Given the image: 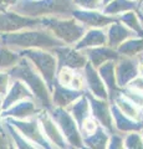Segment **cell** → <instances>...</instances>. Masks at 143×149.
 I'll use <instances>...</instances> for the list:
<instances>
[{"instance_id":"cell-1","label":"cell","mask_w":143,"mask_h":149,"mask_svg":"<svg viewBox=\"0 0 143 149\" xmlns=\"http://www.w3.org/2000/svg\"><path fill=\"white\" fill-rule=\"evenodd\" d=\"M0 45L8 46L15 51L25 49H43L47 50L62 45L51 31L41 29H24L15 32L0 34Z\"/></svg>"},{"instance_id":"cell-2","label":"cell","mask_w":143,"mask_h":149,"mask_svg":"<svg viewBox=\"0 0 143 149\" xmlns=\"http://www.w3.org/2000/svg\"><path fill=\"white\" fill-rule=\"evenodd\" d=\"M8 72L10 78L21 80L29 87L36 103L41 104L43 107H50L51 100H50V92L46 87V82L29 60L21 56L19 61L10 70H8Z\"/></svg>"},{"instance_id":"cell-3","label":"cell","mask_w":143,"mask_h":149,"mask_svg":"<svg viewBox=\"0 0 143 149\" xmlns=\"http://www.w3.org/2000/svg\"><path fill=\"white\" fill-rule=\"evenodd\" d=\"M17 52L34 65V67L45 80L46 85L50 87L52 86L55 71H56V60L51 54L46 52L43 49H25Z\"/></svg>"},{"instance_id":"cell-4","label":"cell","mask_w":143,"mask_h":149,"mask_svg":"<svg viewBox=\"0 0 143 149\" xmlns=\"http://www.w3.org/2000/svg\"><path fill=\"white\" fill-rule=\"evenodd\" d=\"M41 25V19L30 17L14 10H0V34L15 32L24 29H34Z\"/></svg>"},{"instance_id":"cell-5","label":"cell","mask_w":143,"mask_h":149,"mask_svg":"<svg viewBox=\"0 0 143 149\" xmlns=\"http://www.w3.org/2000/svg\"><path fill=\"white\" fill-rule=\"evenodd\" d=\"M41 24L46 30L51 31L52 34L66 42H73L82 36L84 27L78 25L75 20H57V19H41Z\"/></svg>"},{"instance_id":"cell-6","label":"cell","mask_w":143,"mask_h":149,"mask_svg":"<svg viewBox=\"0 0 143 149\" xmlns=\"http://www.w3.org/2000/svg\"><path fill=\"white\" fill-rule=\"evenodd\" d=\"M8 123L14 125L27 141L34 144H39L40 147H47V142L45 139V134H43L40 125L36 119H16V118H4ZM38 147V146H36Z\"/></svg>"},{"instance_id":"cell-7","label":"cell","mask_w":143,"mask_h":149,"mask_svg":"<svg viewBox=\"0 0 143 149\" xmlns=\"http://www.w3.org/2000/svg\"><path fill=\"white\" fill-rule=\"evenodd\" d=\"M40 112L38 103L34 98H25L22 101L16 102L15 104L9 107L8 109L3 111V118H16V119H27L34 117Z\"/></svg>"},{"instance_id":"cell-8","label":"cell","mask_w":143,"mask_h":149,"mask_svg":"<svg viewBox=\"0 0 143 149\" xmlns=\"http://www.w3.org/2000/svg\"><path fill=\"white\" fill-rule=\"evenodd\" d=\"M25 98H34V96H33V93H31V91L29 90V87L21 80L11 78L8 91L3 97V111L8 109L9 107L15 104L16 102L22 101Z\"/></svg>"},{"instance_id":"cell-9","label":"cell","mask_w":143,"mask_h":149,"mask_svg":"<svg viewBox=\"0 0 143 149\" xmlns=\"http://www.w3.org/2000/svg\"><path fill=\"white\" fill-rule=\"evenodd\" d=\"M55 52L57 54L60 63L62 66H68V67H82L86 63V58L84 56H81V54L76 52L73 50L68 49H60L59 46L55 47Z\"/></svg>"},{"instance_id":"cell-10","label":"cell","mask_w":143,"mask_h":149,"mask_svg":"<svg viewBox=\"0 0 143 149\" xmlns=\"http://www.w3.org/2000/svg\"><path fill=\"white\" fill-rule=\"evenodd\" d=\"M55 118H56V120L59 122L60 127L62 128L63 133L66 132L67 138L70 139L73 144L80 146L81 142H80V138H78V134L76 132V128H75V124H73L72 119L61 109H59V111L55 112Z\"/></svg>"},{"instance_id":"cell-11","label":"cell","mask_w":143,"mask_h":149,"mask_svg":"<svg viewBox=\"0 0 143 149\" xmlns=\"http://www.w3.org/2000/svg\"><path fill=\"white\" fill-rule=\"evenodd\" d=\"M39 122H40V125L44 129V134H46V137H47L49 139H51V141L55 144H57V146L65 147L62 136L60 134V132L57 130V128L55 127V124L51 120V118H50L47 114H46V113H41L39 116Z\"/></svg>"},{"instance_id":"cell-12","label":"cell","mask_w":143,"mask_h":149,"mask_svg":"<svg viewBox=\"0 0 143 149\" xmlns=\"http://www.w3.org/2000/svg\"><path fill=\"white\" fill-rule=\"evenodd\" d=\"M19 52L8 46L0 45V70L8 71L20 60Z\"/></svg>"},{"instance_id":"cell-13","label":"cell","mask_w":143,"mask_h":149,"mask_svg":"<svg viewBox=\"0 0 143 149\" xmlns=\"http://www.w3.org/2000/svg\"><path fill=\"white\" fill-rule=\"evenodd\" d=\"M86 76H87V80H89V83L96 95L101 98H106V91H105V87L102 86L100 78L97 77V73H96L90 65H87L86 67Z\"/></svg>"},{"instance_id":"cell-14","label":"cell","mask_w":143,"mask_h":149,"mask_svg":"<svg viewBox=\"0 0 143 149\" xmlns=\"http://www.w3.org/2000/svg\"><path fill=\"white\" fill-rule=\"evenodd\" d=\"M106 41V37L102 32L100 31H90L85 36V39L77 45V47H85V46H95V45H102Z\"/></svg>"},{"instance_id":"cell-15","label":"cell","mask_w":143,"mask_h":149,"mask_svg":"<svg viewBox=\"0 0 143 149\" xmlns=\"http://www.w3.org/2000/svg\"><path fill=\"white\" fill-rule=\"evenodd\" d=\"M78 19H81L82 21L93 26H103L112 21V19L102 16L100 14H78Z\"/></svg>"},{"instance_id":"cell-16","label":"cell","mask_w":143,"mask_h":149,"mask_svg":"<svg viewBox=\"0 0 143 149\" xmlns=\"http://www.w3.org/2000/svg\"><path fill=\"white\" fill-rule=\"evenodd\" d=\"M135 74H136V68L133 66V63L130 61H123L121 66L118 67V78L121 83H126Z\"/></svg>"},{"instance_id":"cell-17","label":"cell","mask_w":143,"mask_h":149,"mask_svg":"<svg viewBox=\"0 0 143 149\" xmlns=\"http://www.w3.org/2000/svg\"><path fill=\"white\" fill-rule=\"evenodd\" d=\"M127 36H130V32H128L124 27L119 26V25H113L110 30V44H117L119 41H122L123 39H126Z\"/></svg>"},{"instance_id":"cell-18","label":"cell","mask_w":143,"mask_h":149,"mask_svg":"<svg viewBox=\"0 0 143 149\" xmlns=\"http://www.w3.org/2000/svg\"><path fill=\"white\" fill-rule=\"evenodd\" d=\"M90 54H91V58H92V62L95 63V66H98V65H101L107 58L116 57V54L108 50H95V51H90Z\"/></svg>"},{"instance_id":"cell-19","label":"cell","mask_w":143,"mask_h":149,"mask_svg":"<svg viewBox=\"0 0 143 149\" xmlns=\"http://www.w3.org/2000/svg\"><path fill=\"white\" fill-rule=\"evenodd\" d=\"M76 95L70 92H65V90H62L60 86H56V90L54 93V101L56 102L59 106H65L70 102L72 98H75Z\"/></svg>"},{"instance_id":"cell-20","label":"cell","mask_w":143,"mask_h":149,"mask_svg":"<svg viewBox=\"0 0 143 149\" xmlns=\"http://www.w3.org/2000/svg\"><path fill=\"white\" fill-rule=\"evenodd\" d=\"M93 111L96 116L102 120V123L106 124L108 128H111V120H110V114L107 112V107L105 106V103H101V102L93 101Z\"/></svg>"},{"instance_id":"cell-21","label":"cell","mask_w":143,"mask_h":149,"mask_svg":"<svg viewBox=\"0 0 143 149\" xmlns=\"http://www.w3.org/2000/svg\"><path fill=\"white\" fill-rule=\"evenodd\" d=\"M10 81L11 78L9 76V72L0 70V96L1 97H4V95L6 93L9 85H10Z\"/></svg>"},{"instance_id":"cell-22","label":"cell","mask_w":143,"mask_h":149,"mask_svg":"<svg viewBox=\"0 0 143 149\" xmlns=\"http://www.w3.org/2000/svg\"><path fill=\"white\" fill-rule=\"evenodd\" d=\"M143 49V41H133V42H128V44H123V46L121 47L122 52H126V54H130L133 55L136 54L137 51H140Z\"/></svg>"},{"instance_id":"cell-23","label":"cell","mask_w":143,"mask_h":149,"mask_svg":"<svg viewBox=\"0 0 143 149\" xmlns=\"http://www.w3.org/2000/svg\"><path fill=\"white\" fill-rule=\"evenodd\" d=\"M73 74L68 68H62L60 71V74H59V81H60V85L62 86H70L71 82H72V78H73Z\"/></svg>"},{"instance_id":"cell-24","label":"cell","mask_w":143,"mask_h":149,"mask_svg":"<svg viewBox=\"0 0 143 149\" xmlns=\"http://www.w3.org/2000/svg\"><path fill=\"white\" fill-rule=\"evenodd\" d=\"M118 104L119 107L123 109V112L126 113L127 116H131V117H135L137 118L138 117V114H137V111L135 108H131V106L130 103H127V102H124V101H118Z\"/></svg>"},{"instance_id":"cell-25","label":"cell","mask_w":143,"mask_h":149,"mask_svg":"<svg viewBox=\"0 0 143 149\" xmlns=\"http://www.w3.org/2000/svg\"><path fill=\"white\" fill-rule=\"evenodd\" d=\"M92 146L93 147H105V143H106V137L103 133H98L97 136H95L93 139H92Z\"/></svg>"},{"instance_id":"cell-26","label":"cell","mask_w":143,"mask_h":149,"mask_svg":"<svg viewBox=\"0 0 143 149\" xmlns=\"http://www.w3.org/2000/svg\"><path fill=\"white\" fill-rule=\"evenodd\" d=\"M11 142L5 132H0V148H11Z\"/></svg>"},{"instance_id":"cell-27","label":"cell","mask_w":143,"mask_h":149,"mask_svg":"<svg viewBox=\"0 0 143 149\" xmlns=\"http://www.w3.org/2000/svg\"><path fill=\"white\" fill-rule=\"evenodd\" d=\"M17 0H0V10H10Z\"/></svg>"},{"instance_id":"cell-28","label":"cell","mask_w":143,"mask_h":149,"mask_svg":"<svg viewBox=\"0 0 143 149\" xmlns=\"http://www.w3.org/2000/svg\"><path fill=\"white\" fill-rule=\"evenodd\" d=\"M84 128H85V132L89 133V134H92L95 132V128H96V123L93 122L92 119H86L84 122Z\"/></svg>"},{"instance_id":"cell-29","label":"cell","mask_w":143,"mask_h":149,"mask_svg":"<svg viewBox=\"0 0 143 149\" xmlns=\"http://www.w3.org/2000/svg\"><path fill=\"white\" fill-rule=\"evenodd\" d=\"M127 144H128V147H140L138 144H142V142L137 134H132V136L128 138Z\"/></svg>"},{"instance_id":"cell-30","label":"cell","mask_w":143,"mask_h":149,"mask_svg":"<svg viewBox=\"0 0 143 149\" xmlns=\"http://www.w3.org/2000/svg\"><path fill=\"white\" fill-rule=\"evenodd\" d=\"M77 1L86 8H96L98 4V0H77Z\"/></svg>"},{"instance_id":"cell-31","label":"cell","mask_w":143,"mask_h":149,"mask_svg":"<svg viewBox=\"0 0 143 149\" xmlns=\"http://www.w3.org/2000/svg\"><path fill=\"white\" fill-rule=\"evenodd\" d=\"M1 113H3V97L0 96V132H4V127H3V117H1Z\"/></svg>"},{"instance_id":"cell-32","label":"cell","mask_w":143,"mask_h":149,"mask_svg":"<svg viewBox=\"0 0 143 149\" xmlns=\"http://www.w3.org/2000/svg\"><path fill=\"white\" fill-rule=\"evenodd\" d=\"M133 87L138 88V90H143V80H136L133 82Z\"/></svg>"},{"instance_id":"cell-33","label":"cell","mask_w":143,"mask_h":149,"mask_svg":"<svg viewBox=\"0 0 143 149\" xmlns=\"http://www.w3.org/2000/svg\"><path fill=\"white\" fill-rule=\"evenodd\" d=\"M140 71H141V73L143 74V60L141 61V65H140Z\"/></svg>"}]
</instances>
